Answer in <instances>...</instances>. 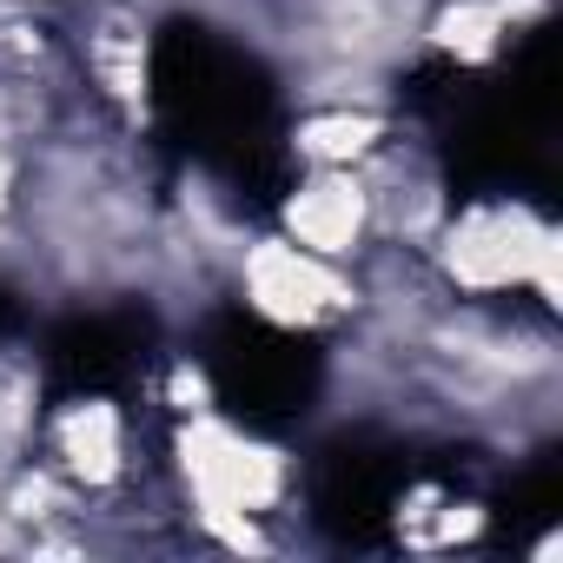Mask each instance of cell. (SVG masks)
<instances>
[{"label":"cell","instance_id":"1","mask_svg":"<svg viewBox=\"0 0 563 563\" xmlns=\"http://www.w3.org/2000/svg\"><path fill=\"white\" fill-rule=\"evenodd\" d=\"M166 490L179 504L192 550L272 556L286 550V517L299 510V451L258 424H239L225 405L173 418Z\"/></svg>","mask_w":563,"mask_h":563},{"label":"cell","instance_id":"2","mask_svg":"<svg viewBox=\"0 0 563 563\" xmlns=\"http://www.w3.org/2000/svg\"><path fill=\"white\" fill-rule=\"evenodd\" d=\"M424 265L451 299H523L543 312L563 306V225L530 192H477L451 206L424 245Z\"/></svg>","mask_w":563,"mask_h":563},{"label":"cell","instance_id":"3","mask_svg":"<svg viewBox=\"0 0 563 563\" xmlns=\"http://www.w3.org/2000/svg\"><path fill=\"white\" fill-rule=\"evenodd\" d=\"M225 299L278 339H339L365 306L352 265H332L272 225H252L245 245L232 252Z\"/></svg>","mask_w":563,"mask_h":563},{"label":"cell","instance_id":"4","mask_svg":"<svg viewBox=\"0 0 563 563\" xmlns=\"http://www.w3.org/2000/svg\"><path fill=\"white\" fill-rule=\"evenodd\" d=\"M34 457L54 477H67L87 504H113V497H126L146 477V464H140V424L107 391L47 398L41 431H34Z\"/></svg>","mask_w":563,"mask_h":563},{"label":"cell","instance_id":"5","mask_svg":"<svg viewBox=\"0 0 563 563\" xmlns=\"http://www.w3.org/2000/svg\"><path fill=\"white\" fill-rule=\"evenodd\" d=\"M365 179V206H372V245H405V252H424L444 225V212L457 206L451 192V166H444V146L398 113V126L378 140V153L358 166Z\"/></svg>","mask_w":563,"mask_h":563},{"label":"cell","instance_id":"6","mask_svg":"<svg viewBox=\"0 0 563 563\" xmlns=\"http://www.w3.org/2000/svg\"><path fill=\"white\" fill-rule=\"evenodd\" d=\"M272 232L332 265H358L372 252V206L358 166H299L272 206Z\"/></svg>","mask_w":563,"mask_h":563},{"label":"cell","instance_id":"7","mask_svg":"<svg viewBox=\"0 0 563 563\" xmlns=\"http://www.w3.org/2000/svg\"><path fill=\"white\" fill-rule=\"evenodd\" d=\"M405 107H299L286 126L292 166H365Z\"/></svg>","mask_w":563,"mask_h":563},{"label":"cell","instance_id":"8","mask_svg":"<svg viewBox=\"0 0 563 563\" xmlns=\"http://www.w3.org/2000/svg\"><path fill=\"white\" fill-rule=\"evenodd\" d=\"M484 504L451 490V484H418L398 497V543L405 550H424V556H444V550H471L484 537Z\"/></svg>","mask_w":563,"mask_h":563},{"label":"cell","instance_id":"9","mask_svg":"<svg viewBox=\"0 0 563 563\" xmlns=\"http://www.w3.org/2000/svg\"><path fill=\"white\" fill-rule=\"evenodd\" d=\"M41 411H47L41 358H27L21 345H0V477H8L21 457H34Z\"/></svg>","mask_w":563,"mask_h":563},{"label":"cell","instance_id":"10","mask_svg":"<svg viewBox=\"0 0 563 563\" xmlns=\"http://www.w3.org/2000/svg\"><path fill=\"white\" fill-rule=\"evenodd\" d=\"M146 391H153V405L166 411V424H173V418H192V411H212V405H219L212 365H206L199 352H166Z\"/></svg>","mask_w":563,"mask_h":563},{"label":"cell","instance_id":"11","mask_svg":"<svg viewBox=\"0 0 563 563\" xmlns=\"http://www.w3.org/2000/svg\"><path fill=\"white\" fill-rule=\"evenodd\" d=\"M34 8H67V0H34Z\"/></svg>","mask_w":563,"mask_h":563}]
</instances>
